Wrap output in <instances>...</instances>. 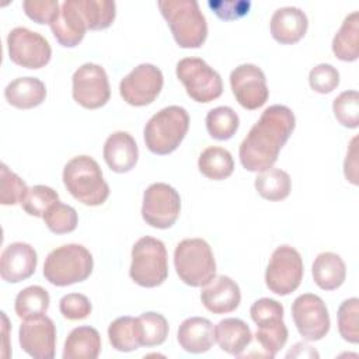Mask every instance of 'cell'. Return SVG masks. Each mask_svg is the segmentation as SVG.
Listing matches in <instances>:
<instances>
[{"label": "cell", "mask_w": 359, "mask_h": 359, "mask_svg": "<svg viewBox=\"0 0 359 359\" xmlns=\"http://www.w3.org/2000/svg\"><path fill=\"white\" fill-rule=\"evenodd\" d=\"M314 283L323 290L338 289L346 278V266L344 259L331 251L320 252L311 266Z\"/></svg>", "instance_id": "27"}, {"label": "cell", "mask_w": 359, "mask_h": 359, "mask_svg": "<svg viewBox=\"0 0 359 359\" xmlns=\"http://www.w3.org/2000/svg\"><path fill=\"white\" fill-rule=\"evenodd\" d=\"M206 129L210 137L216 140H229L238 129L240 119L237 112L230 107H216L206 115Z\"/></svg>", "instance_id": "34"}, {"label": "cell", "mask_w": 359, "mask_h": 359, "mask_svg": "<svg viewBox=\"0 0 359 359\" xmlns=\"http://www.w3.org/2000/svg\"><path fill=\"white\" fill-rule=\"evenodd\" d=\"M28 191L27 184L13 172L4 163L0 164V203L15 205L21 203Z\"/></svg>", "instance_id": "40"}, {"label": "cell", "mask_w": 359, "mask_h": 359, "mask_svg": "<svg viewBox=\"0 0 359 359\" xmlns=\"http://www.w3.org/2000/svg\"><path fill=\"white\" fill-rule=\"evenodd\" d=\"M292 317L306 341H320L330 331V314L324 300L314 293L297 296L292 304Z\"/></svg>", "instance_id": "14"}, {"label": "cell", "mask_w": 359, "mask_h": 359, "mask_svg": "<svg viewBox=\"0 0 359 359\" xmlns=\"http://www.w3.org/2000/svg\"><path fill=\"white\" fill-rule=\"evenodd\" d=\"M4 98L18 109L35 108L45 101L46 87L36 77H17L4 88Z\"/></svg>", "instance_id": "25"}, {"label": "cell", "mask_w": 359, "mask_h": 359, "mask_svg": "<svg viewBox=\"0 0 359 359\" xmlns=\"http://www.w3.org/2000/svg\"><path fill=\"white\" fill-rule=\"evenodd\" d=\"M181 212L180 194L165 182L149 185L143 194L142 217L154 229H170Z\"/></svg>", "instance_id": "11"}, {"label": "cell", "mask_w": 359, "mask_h": 359, "mask_svg": "<svg viewBox=\"0 0 359 359\" xmlns=\"http://www.w3.org/2000/svg\"><path fill=\"white\" fill-rule=\"evenodd\" d=\"M56 202H59V195L53 188L46 185H34L28 188L20 205L29 216L43 217L46 210Z\"/></svg>", "instance_id": "37"}, {"label": "cell", "mask_w": 359, "mask_h": 359, "mask_svg": "<svg viewBox=\"0 0 359 359\" xmlns=\"http://www.w3.org/2000/svg\"><path fill=\"white\" fill-rule=\"evenodd\" d=\"M21 349L35 359H52L56 349V327L48 316L24 320L18 330Z\"/></svg>", "instance_id": "17"}, {"label": "cell", "mask_w": 359, "mask_h": 359, "mask_svg": "<svg viewBox=\"0 0 359 359\" xmlns=\"http://www.w3.org/2000/svg\"><path fill=\"white\" fill-rule=\"evenodd\" d=\"M252 341V332L241 318L229 317L215 327V342L229 355L240 356Z\"/></svg>", "instance_id": "24"}, {"label": "cell", "mask_w": 359, "mask_h": 359, "mask_svg": "<svg viewBox=\"0 0 359 359\" xmlns=\"http://www.w3.org/2000/svg\"><path fill=\"white\" fill-rule=\"evenodd\" d=\"M309 84L316 93L328 94L338 87L339 73L332 65L320 63L310 70Z\"/></svg>", "instance_id": "41"}, {"label": "cell", "mask_w": 359, "mask_h": 359, "mask_svg": "<svg viewBox=\"0 0 359 359\" xmlns=\"http://www.w3.org/2000/svg\"><path fill=\"white\" fill-rule=\"evenodd\" d=\"M303 273L304 266L300 252L292 245H279L268 262L265 283L275 294L286 296L300 286Z\"/></svg>", "instance_id": "10"}, {"label": "cell", "mask_w": 359, "mask_h": 359, "mask_svg": "<svg viewBox=\"0 0 359 359\" xmlns=\"http://www.w3.org/2000/svg\"><path fill=\"white\" fill-rule=\"evenodd\" d=\"M180 346L189 353H205L215 344V327L205 317L185 318L177 332Z\"/></svg>", "instance_id": "23"}, {"label": "cell", "mask_w": 359, "mask_h": 359, "mask_svg": "<svg viewBox=\"0 0 359 359\" xmlns=\"http://www.w3.org/2000/svg\"><path fill=\"white\" fill-rule=\"evenodd\" d=\"M22 8L27 17L32 21L50 25L60 10V6L57 0H25Z\"/></svg>", "instance_id": "43"}, {"label": "cell", "mask_w": 359, "mask_h": 359, "mask_svg": "<svg viewBox=\"0 0 359 359\" xmlns=\"http://www.w3.org/2000/svg\"><path fill=\"white\" fill-rule=\"evenodd\" d=\"M50 29L56 41L65 48L77 46L87 31V24L81 15L77 0H66L55 20L50 22Z\"/></svg>", "instance_id": "19"}, {"label": "cell", "mask_w": 359, "mask_h": 359, "mask_svg": "<svg viewBox=\"0 0 359 359\" xmlns=\"http://www.w3.org/2000/svg\"><path fill=\"white\" fill-rule=\"evenodd\" d=\"M318 358V352L304 342H297L293 349L286 353V358Z\"/></svg>", "instance_id": "46"}, {"label": "cell", "mask_w": 359, "mask_h": 359, "mask_svg": "<svg viewBox=\"0 0 359 359\" xmlns=\"http://www.w3.org/2000/svg\"><path fill=\"white\" fill-rule=\"evenodd\" d=\"M175 73L187 94L196 102H210L223 93L220 74L201 57H184L177 63Z\"/></svg>", "instance_id": "9"}, {"label": "cell", "mask_w": 359, "mask_h": 359, "mask_svg": "<svg viewBox=\"0 0 359 359\" xmlns=\"http://www.w3.org/2000/svg\"><path fill=\"white\" fill-rule=\"evenodd\" d=\"M7 49L11 62L25 69H41L52 56L48 39L25 27H15L8 32Z\"/></svg>", "instance_id": "12"}, {"label": "cell", "mask_w": 359, "mask_h": 359, "mask_svg": "<svg viewBox=\"0 0 359 359\" xmlns=\"http://www.w3.org/2000/svg\"><path fill=\"white\" fill-rule=\"evenodd\" d=\"M309 20L297 7H280L271 17L269 29L272 38L283 45L299 42L307 32Z\"/></svg>", "instance_id": "22"}, {"label": "cell", "mask_w": 359, "mask_h": 359, "mask_svg": "<svg viewBox=\"0 0 359 359\" xmlns=\"http://www.w3.org/2000/svg\"><path fill=\"white\" fill-rule=\"evenodd\" d=\"M189 128V115L180 105H170L156 112L146 123L143 137L146 147L158 156L177 150Z\"/></svg>", "instance_id": "4"}, {"label": "cell", "mask_w": 359, "mask_h": 359, "mask_svg": "<svg viewBox=\"0 0 359 359\" xmlns=\"http://www.w3.org/2000/svg\"><path fill=\"white\" fill-rule=\"evenodd\" d=\"M174 266L180 279L192 287H202L216 276V261L203 238H185L174 250Z\"/></svg>", "instance_id": "6"}, {"label": "cell", "mask_w": 359, "mask_h": 359, "mask_svg": "<svg viewBox=\"0 0 359 359\" xmlns=\"http://www.w3.org/2000/svg\"><path fill=\"white\" fill-rule=\"evenodd\" d=\"M94 266L91 252L81 244H65L52 250L43 262V276L55 286L86 280Z\"/></svg>", "instance_id": "5"}, {"label": "cell", "mask_w": 359, "mask_h": 359, "mask_svg": "<svg viewBox=\"0 0 359 359\" xmlns=\"http://www.w3.org/2000/svg\"><path fill=\"white\" fill-rule=\"evenodd\" d=\"M1 320H3V352H1V356L4 359H7V358L11 356L10 346H8V330H10V325H8V318H7L4 311H1Z\"/></svg>", "instance_id": "47"}, {"label": "cell", "mask_w": 359, "mask_h": 359, "mask_svg": "<svg viewBox=\"0 0 359 359\" xmlns=\"http://www.w3.org/2000/svg\"><path fill=\"white\" fill-rule=\"evenodd\" d=\"M129 276L142 287L164 283L168 276V255L161 240L144 236L133 244Z\"/></svg>", "instance_id": "7"}, {"label": "cell", "mask_w": 359, "mask_h": 359, "mask_svg": "<svg viewBox=\"0 0 359 359\" xmlns=\"http://www.w3.org/2000/svg\"><path fill=\"white\" fill-rule=\"evenodd\" d=\"M332 52L342 62L359 57V13L348 14L332 39Z\"/></svg>", "instance_id": "28"}, {"label": "cell", "mask_w": 359, "mask_h": 359, "mask_svg": "<svg viewBox=\"0 0 359 359\" xmlns=\"http://www.w3.org/2000/svg\"><path fill=\"white\" fill-rule=\"evenodd\" d=\"M108 339L114 349L119 352H132L142 346L137 318L118 317L108 327Z\"/></svg>", "instance_id": "30"}, {"label": "cell", "mask_w": 359, "mask_h": 359, "mask_svg": "<svg viewBox=\"0 0 359 359\" xmlns=\"http://www.w3.org/2000/svg\"><path fill=\"white\" fill-rule=\"evenodd\" d=\"M296 126L293 111L280 104L268 107L240 144L241 165L251 172L271 168Z\"/></svg>", "instance_id": "1"}, {"label": "cell", "mask_w": 359, "mask_h": 359, "mask_svg": "<svg viewBox=\"0 0 359 359\" xmlns=\"http://www.w3.org/2000/svg\"><path fill=\"white\" fill-rule=\"evenodd\" d=\"M137 318L140 330L142 346H157L161 345L168 337V323L160 313L147 311L140 314Z\"/></svg>", "instance_id": "35"}, {"label": "cell", "mask_w": 359, "mask_h": 359, "mask_svg": "<svg viewBox=\"0 0 359 359\" xmlns=\"http://www.w3.org/2000/svg\"><path fill=\"white\" fill-rule=\"evenodd\" d=\"M198 168L206 178L213 181H222L233 174L234 160L229 150L217 146H210L199 154Z\"/></svg>", "instance_id": "29"}, {"label": "cell", "mask_w": 359, "mask_h": 359, "mask_svg": "<svg viewBox=\"0 0 359 359\" xmlns=\"http://www.w3.org/2000/svg\"><path fill=\"white\" fill-rule=\"evenodd\" d=\"M208 6L213 10V13L222 20H236L248 14L251 7L250 1L241 0H231V1H213L209 0Z\"/></svg>", "instance_id": "44"}, {"label": "cell", "mask_w": 359, "mask_h": 359, "mask_svg": "<svg viewBox=\"0 0 359 359\" xmlns=\"http://www.w3.org/2000/svg\"><path fill=\"white\" fill-rule=\"evenodd\" d=\"M158 8L180 48H201L208 36V24L196 0H160Z\"/></svg>", "instance_id": "2"}, {"label": "cell", "mask_w": 359, "mask_h": 359, "mask_svg": "<svg viewBox=\"0 0 359 359\" xmlns=\"http://www.w3.org/2000/svg\"><path fill=\"white\" fill-rule=\"evenodd\" d=\"M50 297L46 289L34 285L18 292L14 303V310L18 318L28 320L46 314L49 309Z\"/></svg>", "instance_id": "32"}, {"label": "cell", "mask_w": 359, "mask_h": 359, "mask_svg": "<svg viewBox=\"0 0 359 359\" xmlns=\"http://www.w3.org/2000/svg\"><path fill=\"white\" fill-rule=\"evenodd\" d=\"M91 302L86 294L69 293L65 294L59 302L60 314L72 321L87 318L91 313Z\"/></svg>", "instance_id": "42"}, {"label": "cell", "mask_w": 359, "mask_h": 359, "mask_svg": "<svg viewBox=\"0 0 359 359\" xmlns=\"http://www.w3.org/2000/svg\"><path fill=\"white\" fill-rule=\"evenodd\" d=\"M46 227L55 234H66L76 230L79 223L77 212L73 206L62 203L60 201L53 203L43 215Z\"/></svg>", "instance_id": "36"}, {"label": "cell", "mask_w": 359, "mask_h": 359, "mask_svg": "<svg viewBox=\"0 0 359 359\" xmlns=\"http://www.w3.org/2000/svg\"><path fill=\"white\" fill-rule=\"evenodd\" d=\"M63 184L69 194L86 206H100L109 196L98 163L90 156H76L63 168Z\"/></svg>", "instance_id": "3"}, {"label": "cell", "mask_w": 359, "mask_h": 359, "mask_svg": "<svg viewBox=\"0 0 359 359\" xmlns=\"http://www.w3.org/2000/svg\"><path fill=\"white\" fill-rule=\"evenodd\" d=\"M359 299L351 297L341 303L338 307L337 318H338V331L342 339L351 344L359 342Z\"/></svg>", "instance_id": "38"}, {"label": "cell", "mask_w": 359, "mask_h": 359, "mask_svg": "<svg viewBox=\"0 0 359 359\" xmlns=\"http://www.w3.org/2000/svg\"><path fill=\"white\" fill-rule=\"evenodd\" d=\"M87 29L98 31L108 28L116 15L115 1L111 0H77Z\"/></svg>", "instance_id": "33"}, {"label": "cell", "mask_w": 359, "mask_h": 359, "mask_svg": "<svg viewBox=\"0 0 359 359\" xmlns=\"http://www.w3.org/2000/svg\"><path fill=\"white\" fill-rule=\"evenodd\" d=\"M230 87L237 102L250 111L262 107L269 97L265 73L252 63H243L230 73Z\"/></svg>", "instance_id": "16"}, {"label": "cell", "mask_w": 359, "mask_h": 359, "mask_svg": "<svg viewBox=\"0 0 359 359\" xmlns=\"http://www.w3.org/2000/svg\"><path fill=\"white\" fill-rule=\"evenodd\" d=\"M101 352L100 332L90 325L73 328L63 346V359H95Z\"/></svg>", "instance_id": "26"}, {"label": "cell", "mask_w": 359, "mask_h": 359, "mask_svg": "<svg viewBox=\"0 0 359 359\" xmlns=\"http://www.w3.org/2000/svg\"><path fill=\"white\" fill-rule=\"evenodd\" d=\"M335 119L345 128L355 129L359 125V93L348 90L341 93L332 102Z\"/></svg>", "instance_id": "39"}, {"label": "cell", "mask_w": 359, "mask_h": 359, "mask_svg": "<svg viewBox=\"0 0 359 359\" xmlns=\"http://www.w3.org/2000/svg\"><path fill=\"white\" fill-rule=\"evenodd\" d=\"M73 100L87 109L104 107L111 97L107 72L97 63L81 65L72 77Z\"/></svg>", "instance_id": "13"}, {"label": "cell", "mask_w": 359, "mask_h": 359, "mask_svg": "<svg viewBox=\"0 0 359 359\" xmlns=\"http://www.w3.org/2000/svg\"><path fill=\"white\" fill-rule=\"evenodd\" d=\"M344 174L351 184L358 185V136H355L349 143L344 161Z\"/></svg>", "instance_id": "45"}, {"label": "cell", "mask_w": 359, "mask_h": 359, "mask_svg": "<svg viewBox=\"0 0 359 359\" xmlns=\"http://www.w3.org/2000/svg\"><path fill=\"white\" fill-rule=\"evenodd\" d=\"M102 154L107 165L112 171L123 174L136 165L139 149L130 133L118 130L107 137Z\"/></svg>", "instance_id": "21"}, {"label": "cell", "mask_w": 359, "mask_h": 359, "mask_svg": "<svg viewBox=\"0 0 359 359\" xmlns=\"http://www.w3.org/2000/svg\"><path fill=\"white\" fill-rule=\"evenodd\" d=\"M38 255L32 245L27 243L8 244L0 257V275L8 283H18L34 275Z\"/></svg>", "instance_id": "18"}, {"label": "cell", "mask_w": 359, "mask_h": 359, "mask_svg": "<svg viewBox=\"0 0 359 359\" xmlns=\"http://www.w3.org/2000/svg\"><path fill=\"white\" fill-rule=\"evenodd\" d=\"M254 185L259 196L275 202L289 196L292 189V180L286 171L271 167L265 171H261L255 177Z\"/></svg>", "instance_id": "31"}, {"label": "cell", "mask_w": 359, "mask_h": 359, "mask_svg": "<svg viewBox=\"0 0 359 359\" xmlns=\"http://www.w3.org/2000/svg\"><path fill=\"white\" fill-rule=\"evenodd\" d=\"M163 84L161 70L151 63H142L121 80L119 94L129 105L144 107L158 97Z\"/></svg>", "instance_id": "15"}, {"label": "cell", "mask_w": 359, "mask_h": 359, "mask_svg": "<svg viewBox=\"0 0 359 359\" xmlns=\"http://www.w3.org/2000/svg\"><path fill=\"white\" fill-rule=\"evenodd\" d=\"M252 321L257 324L255 338L269 358H273L286 344L289 332L283 321V306L275 299L262 297L250 309Z\"/></svg>", "instance_id": "8"}, {"label": "cell", "mask_w": 359, "mask_h": 359, "mask_svg": "<svg viewBox=\"0 0 359 359\" xmlns=\"http://www.w3.org/2000/svg\"><path fill=\"white\" fill-rule=\"evenodd\" d=\"M202 304L213 314L234 311L241 302L238 285L226 275L215 276L201 292Z\"/></svg>", "instance_id": "20"}]
</instances>
